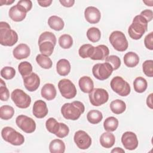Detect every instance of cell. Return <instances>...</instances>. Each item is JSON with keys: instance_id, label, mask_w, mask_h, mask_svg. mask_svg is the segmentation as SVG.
<instances>
[{"instance_id": "44", "label": "cell", "mask_w": 153, "mask_h": 153, "mask_svg": "<svg viewBox=\"0 0 153 153\" xmlns=\"http://www.w3.org/2000/svg\"><path fill=\"white\" fill-rule=\"evenodd\" d=\"M69 133V127L63 123H60V127L56 136L59 138H63L68 135Z\"/></svg>"}, {"instance_id": "35", "label": "cell", "mask_w": 153, "mask_h": 153, "mask_svg": "<svg viewBox=\"0 0 153 153\" xmlns=\"http://www.w3.org/2000/svg\"><path fill=\"white\" fill-rule=\"evenodd\" d=\"M18 69L20 74L22 76V78H23L32 73L33 68L32 65L29 62L25 61L19 63Z\"/></svg>"}, {"instance_id": "38", "label": "cell", "mask_w": 153, "mask_h": 153, "mask_svg": "<svg viewBox=\"0 0 153 153\" xmlns=\"http://www.w3.org/2000/svg\"><path fill=\"white\" fill-rule=\"evenodd\" d=\"M45 41H50L54 45L56 44V38L55 35L51 32H42L38 39V44L45 42Z\"/></svg>"}, {"instance_id": "22", "label": "cell", "mask_w": 153, "mask_h": 153, "mask_svg": "<svg viewBox=\"0 0 153 153\" xmlns=\"http://www.w3.org/2000/svg\"><path fill=\"white\" fill-rule=\"evenodd\" d=\"M70 62L65 59H60L56 64V71L60 76H66L71 71Z\"/></svg>"}, {"instance_id": "46", "label": "cell", "mask_w": 153, "mask_h": 153, "mask_svg": "<svg viewBox=\"0 0 153 153\" xmlns=\"http://www.w3.org/2000/svg\"><path fill=\"white\" fill-rule=\"evenodd\" d=\"M17 4L22 6L26 9L27 12L29 11L32 7V2L30 0H21L17 2Z\"/></svg>"}, {"instance_id": "24", "label": "cell", "mask_w": 153, "mask_h": 153, "mask_svg": "<svg viewBox=\"0 0 153 153\" xmlns=\"http://www.w3.org/2000/svg\"><path fill=\"white\" fill-rule=\"evenodd\" d=\"M139 62L138 55L133 51L127 53L124 56V63L128 68H134L136 66Z\"/></svg>"}, {"instance_id": "49", "label": "cell", "mask_w": 153, "mask_h": 153, "mask_svg": "<svg viewBox=\"0 0 153 153\" xmlns=\"http://www.w3.org/2000/svg\"><path fill=\"white\" fill-rule=\"evenodd\" d=\"M38 4L42 7H49L53 2L52 0H45V1H38Z\"/></svg>"}, {"instance_id": "21", "label": "cell", "mask_w": 153, "mask_h": 153, "mask_svg": "<svg viewBox=\"0 0 153 153\" xmlns=\"http://www.w3.org/2000/svg\"><path fill=\"white\" fill-rule=\"evenodd\" d=\"M78 84L81 90L85 93H90L94 88V83L92 79L88 76H83L79 78Z\"/></svg>"}, {"instance_id": "26", "label": "cell", "mask_w": 153, "mask_h": 153, "mask_svg": "<svg viewBox=\"0 0 153 153\" xmlns=\"http://www.w3.org/2000/svg\"><path fill=\"white\" fill-rule=\"evenodd\" d=\"M49 150L51 153H63L65 151V144L60 139H54L50 143Z\"/></svg>"}, {"instance_id": "51", "label": "cell", "mask_w": 153, "mask_h": 153, "mask_svg": "<svg viewBox=\"0 0 153 153\" xmlns=\"http://www.w3.org/2000/svg\"><path fill=\"white\" fill-rule=\"evenodd\" d=\"M15 1L14 0H12V1H9V0H5V1H4V0H1L0 1V5H10L11 4H13Z\"/></svg>"}, {"instance_id": "19", "label": "cell", "mask_w": 153, "mask_h": 153, "mask_svg": "<svg viewBox=\"0 0 153 153\" xmlns=\"http://www.w3.org/2000/svg\"><path fill=\"white\" fill-rule=\"evenodd\" d=\"M30 50L29 46L26 44H20L16 47L13 51V54L14 58L17 60L26 59L30 56Z\"/></svg>"}, {"instance_id": "39", "label": "cell", "mask_w": 153, "mask_h": 153, "mask_svg": "<svg viewBox=\"0 0 153 153\" xmlns=\"http://www.w3.org/2000/svg\"><path fill=\"white\" fill-rule=\"evenodd\" d=\"M94 47L89 44H86L81 45L78 50L79 55L82 59L90 57Z\"/></svg>"}, {"instance_id": "11", "label": "cell", "mask_w": 153, "mask_h": 153, "mask_svg": "<svg viewBox=\"0 0 153 153\" xmlns=\"http://www.w3.org/2000/svg\"><path fill=\"white\" fill-rule=\"evenodd\" d=\"M16 123L19 128L26 133H32L36 129L35 121L32 118L25 115L17 116Z\"/></svg>"}, {"instance_id": "45", "label": "cell", "mask_w": 153, "mask_h": 153, "mask_svg": "<svg viewBox=\"0 0 153 153\" xmlns=\"http://www.w3.org/2000/svg\"><path fill=\"white\" fill-rule=\"evenodd\" d=\"M145 46L146 48L150 50H153V32H151L148 33L144 39Z\"/></svg>"}, {"instance_id": "42", "label": "cell", "mask_w": 153, "mask_h": 153, "mask_svg": "<svg viewBox=\"0 0 153 153\" xmlns=\"http://www.w3.org/2000/svg\"><path fill=\"white\" fill-rule=\"evenodd\" d=\"M142 70L145 75L148 77L153 76V60H145L142 64Z\"/></svg>"}, {"instance_id": "31", "label": "cell", "mask_w": 153, "mask_h": 153, "mask_svg": "<svg viewBox=\"0 0 153 153\" xmlns=\"http://www.w3.org/2000/svg\"><path fill=\"white\" fill-rule=\"evenodd\" d=\"M118 126V120L114 117H109L105 119L103 123L104 129L107 131H114Z\"/></svg>"}, {"instance_id": "29", "label": "cell", "mask_w": 153, "mask_h": 153, "mask_svg": "<svg viewBox=\"0 0 153 153\" xmlns=\"http://www.w3.org/2000/svg\"><path fill=\"white\" fill-rule=\"evenodd\" d=\"M102 113L98 110H91L87 114V119L88 121L93 124H97L99 123L102 121Z\"/></svg>"}, {"instance_id": "13", "label": "cell", "mask_w": 153, "mask_h": 153, "mask_svg": "<svg viewBox=\"0 0 153 153\" xmlns=\"http://www.w3.org/2000/svg\"><path fill=\"white\" fill-rule=\"evenodd\" d=\"M121 142L124 148L134 150L138 146V139L136 134L132 131H126L121 137Z\"/></svg>"}, {"instance_id": "30", "label": "cell", "mask_w": 153, "mask_h": 153, "mask_svg": "<svg viewBox=\"0 0 153 153\" xmlns=\"http://www.w3.org/2000/svg\"><path fill=\"white\" fill-rule=\"evenodd\" d=\"M36 61L42 68L45 69H50L53 65V62L51 59L48 56L42 54H39L36 56Z\"/></svg>"}, {"instance_id": "4", "label": "cell", "mask_w": 153, "mask_h": 153, "mask_svg": "<svg viewBox=\"0 0 153 153\" xmlns=\"http://www.w3.org/2000/svg\"><path fill=\"white\" fill-rule=\"evenodd\" d=\"M3 139L14 146L22 145L25 142L24 136L11 127H5L1 131Z\"/></svg>"}, {"instance_id": "34", "label": "cell", "mask_w": 153, "mask_h": 153, "mask_svg": "<svg viewBox=\"0 0 153 153\" xmlns=\"http://www.w3.org/2000/svg\"><path fill=\"white\" fill-rule=\"evenodd\" d=\"M87 37L92 42H98L101 37L100 30L96 27H91L87 31Z\"/></svg>"}, {"instance_id": "27", "label": "cell", "mask_w": 153, "mask_h": 153, "mask_svg": "<svg viewBox=\"0 0 153 153\" xmlns=\"http://www.w3.org/2000/svg\"><path fill=\"white\" fill-rule=\"evenodd\" d=\"M110 108L114 114H121L126 111V105L124 101L120 99H115L111 102Z\"/></svg>"}, {"instance_id": "6", "label": "cell", "mask_w": 153, "mask_h": 153, "mask_svg": "<svg viewBox=\"0 0 153 153\" xmlns=\"http://www.w3.org/2000/svg\"><path fill=\"white\" fill-rule=\"evenodd\" d=\"M110 85L112 90L121 96H127L130 93L129 84L120 76L114 77L111 81Z\"/></svg>"}, {"instance_id": "25", "label": "cell", "mask_w": 153, "mask_h": 153, "mask_svg": "<svg viewBox=\"0 0 153 153\" xmlns=\"http://www.w3.org/2000/svg\"><path fill=\"white\" fill-rule=\"evenodd\" d=\"M48 25L52 29L60 31L62 30L65 26V23L62 18L57 16H52L48 19Z\"/></svg>"}, {"instance_id": "12", "label": "cell", "mask_w": 153, "mask_h": 153, "mask_svg": "<svg viewBox=\"0 0 153 153\" xmlns=\"http://www.w3.org/2000/svg\"><path fill=\"white\" fill-rule=\"evenodd\" d=\"M74 140L81 149H87L91 145V139L90 136L83 130H78L74 134Z\"/></svg>"}, {"instance_id": "37", "label": "cell", "mask_w": 153, "mask_h": 153, "mask_svg": "<svg viewBox=\"0 0 153 153\" xmlns=\"http://www.w3.org/2000/svg\"><path fill=\"white\" fill-rule=\"evenodd\" d=\"M45 127L50 133L56 135L59 129L60 123H58L54 118H49L45 122Z\"/></svg>"}, {"instance_id": "33", "label": "cell", "mask_w": 153, "mask_h": 153, "mask_svg": "<svg viewBox=\"0 0 153 153\" xmlns=\"http://www.w3.org/2000/svg\"><path fill=\"white\" fill-rule=\"evenodd\" d=\"M54 45L50 41H45L39 44V51L42 54L50 56L52 54L54 48Z\"/></svg>"}, {"instance_id": "18", "label": "cell", "mask_w": 153, "mask_h": 153, "mask_svg": "<svg viewBox=\"0 0 153 153\" xmlns=\"http://www.w3.org/2000/svg\"><path fill=\"white\" fill-rule=\"evenodd\" d=\"M32 112L33 115L38 118H43L46 117L48 112L46 103L42 100L35 101L33 105Z\"/></svg>"}, {"instance_id": "1", "label": "cell", "mask_w": 153, "mask_h": 153, "mask_svg": "<svg viewBox=\"0 0 153 153\" xmlns=\"http://www.w3.org/2000/svg\"><path fill=\"white\" fill-rule=\"evenodd\" d=\"M85 106L79 101H74L72 103H66L61 108V113L63 117L71 120H78L81 115L84 113Z\"/></svg>"}, {"instance_id": "2", "label": "cell", "mask_w": 153, "mask_h": 153, "mask_svg": "<svg viewBox=\"0 0 153 153\" xmlns=\"http://www.w3.org/2000/svg\"><path fill=\"white\" fill-rule=\"evenodd\" d=\"M148 29V22L141 15L136 16L132 23L128 27V33L131 38L137 40L140 39Z\"/></svg>"}, {"instance_id": "36", "label": "cell", "mask_w": 153, "mask_h": 153, "mask_svg": "<svg viewBox=\"0 0 153 153\" xmlns=\"http://www.w3.org/2000/svg\"><path fill=\"white\" fill-rule=\"evenodd\" d=\"M59 45L63 49H69L73 45V39L70 35L63 34L59 38Z\"/></svg>"}, {"instance_id": "8", "label": "cell", "mask_w": 153, "mask_h": 153, "mask_svg": "<svg viewBox=\"0 0 153 153\" xmlns=\"http://www.w3.org/2000/svg\"><path fill=\"white\" fill-rule=\"evenodd\" d=\"M88 97L91 104L95 106H101L106 103L109 99L108 91L101 88H93L89 93Z\"/></svg>"}, {"instance_id": "7", "label": "cell", "mask_w": 153, "mask_h": 153, "mask_svg": "<svg viewBox=\"0 0 153 153\" xmlns=\"http://www.w3.org/2000/svg\"><path fill=\"white\" fill-rule=\"evenodd\" d=\"M11 97L16 106L21 109L28 108L31 103L30 97L21 89L14 90L11 93Z\"/></svg>"}, {"instance_id": "23", "label": "cell", "mask_w": 153, "mask_h": 153, "mask_svg": "<svg viewBox=\"0 0 153 153\" xmlns=\"http://www.w3.org/2000/svg\"><path fill=\"white\" fill-rule=\"evenodd\" d=\"M100 145L105 148H111L115 143V137L114 134L109 131L103 133L100 137Z\"/></svg>"}, {"instance_id": "43", "label": "cell", "mask_w": 153, "mask_h": 153, "mask_svg": "<svg viewBox=\"0 0 153 153\" xmlns=\"http://www.w3.org/2000/svg\"><path fill=\"white\" fill-rule=\"evenodd\" d=\"M10 92L6 87L5 82L0 79V99L2 101H7L9 99Z\"/></svg>"}, {"instance_id": "14", "label": "cell", "mask_w": 153, "mask_h": 153, "mask_svg": "<svg viewBox=\"0 0 153 153\" xmlns=\"http://www.w3.org/2000/svg\"><path fill=\"white\" fill-rule=\"evenodd\" d=\"M27 13V12L25 8L17 4L10 8L8 14L13 21L19 22L23 21L25 19Z\"/></svg>"}, {"instance_id": "32", "label": "cell", "mask_w": 153, "mask_h": 153, "mask_svg": "<svg viewBox=\"0 0 153 153\" xmlns=\"http://www.w3.org/2000/svg\"><path fill=\"white\" fill-rule=\"evenodd\" d=\"M14 114V108L10 105H3L0 108V117L4 120L11 119Z\"/></svg>"}, {"instance_id": "53", "label": "cell", "mask_w": 153, "mask_h": 153, "mask_svg": "<svg viewBox=\"0 0 153 153\" xmlns=\"http://www.w3.org/2000/svg\"><path fill=\"white\" fill-rule=\"evenodd\" d=\"M143 2L145 3L146 4V5L147 6H149V7H152V3H153V1H143Z\"/></svg>"}, {"instance_id": "17", "label": "cell", "mask_w": 153, "mask_h": 153, "mask_svg": "<svg viewBox=\"0 0 153 153\" xmlns=\"http://www.w3.org/2000/svg\"><path fill=\"white\" fill-rule=\"evenodd\" d=\"M109 54V50L106 45H99L94 47L89 58L93 60H103L105 59Z\"/></svg>"}, {"instance_id": "20", "label": "cell", "mask_w": 153, "mask_h": 153, "mask_svg": "<svg viewBox=\"0 0 153 153\" xmlns=\"http://www.w3.org/2000/svg\"><path fill=\"white\" fill-rule=\"evenodd\" d=\"M41 96L47 100L54 99L57 94L55 86L51 83H47L44 85L41 91Z\"/></svg>"}, {"instance_id": "15", "label": "cell", "mask_w": 153, "mask_h": 153, "mask_svg": "<svg viewBox=\"0 0 153 153\" xmlns=\"http://www.w3.org/2000/svg\"><path fill=\"white\" fill-rule=\"evenodd\" d=\"M23 79L25 87L29 91L32 92L36 91L40 85V78L34 72H32Z\"/></svg>"}, {"instance_id": "52", "label": "cell", "mask_w": 153, "mask_h": 153, "mask_svg": "<svg viewBox=\"0 0 153 153\" xmlns=\"http://www.w3.org/2000/svg\"><path fill=\"white\" fill-rule=\"evenodd\" d=\"M111 152H115V153H124L125 152V151L122 149L121 148H118V147H117V148H115L114 149H113L112 151H111Z\"/></svg>"}, {"instance_id": "50", "label": "cell", "mask_w": 153, "mask_h": 153, "mask_svg": "<svg viewBox=\"0 0 153 153\" xmlns=\"http://www.w3.org/2000/svg\"><path fill=\"white\" fill-rule=\"evenodd\" d=\"M152 96L153 94L151 93L148 95L146 98V105L147 106L151 109H153V104H152Z\"/></svg>"}, {"instance_id": "5", "label": "cell", "mask_w": 153, "mask_h": 153, "mask_svg": "<svg viewBox=\"0 0 153 153\" xmlns=\"http://www.w3.org/2000/svg\"><path fill=\"white\" fill-rule=\"evenodd\" d=\"M109 42L118 51H124L128 47V43L124 33L119 30L112 32L109 36Z\"/></svg>"}, {"instance_id": "3", "label": "cell", "mask_w": 153, "mask_h": 153, "mask_svg": "<svg viewBox=\"0 0 153 153\" xmlns=\"http://www.w3.org/2000/svg\"><path fill=\"white\" fill-rule=\"evenodd\" d=\"M18 41V35L5 22H0V44L4 46H13Z\"/></svg>"}, {"instance_id": "48", "label": "cell", "mask_w": 153, "mask_h": 153, "mask_svg": "<svg viewBox=\"0 0 153 153\" xmlns=\"http://www.w3.org/2000/svg\"><path fill=\"white\" fill-rule=\"evenodd\" d=\"M60 3L65 7H71L75 3L74 0H60Z\"/></svg>"}, {"instance_id": "10", "label": "cell", "mask_w": 153, "mask_h": 153, "mask_svg": "<svg viewBox=\"0 0 153 153\" xmlns=\"http://www.w3.org/2000/svg\"><path fill=\"white\" fill-rule=\"evenodd\" d=\"M113 69L108 63H97L92 68V72L94 76L100 81L108 79L112 74Z\"/></svg>"}, {"instance_id": "9", "label": "cell", "mask_w": 153, "mask_h": 153, "mask_svg": "<svg viewBox=\"0 0 153 153\" xmlns=\"http://www.w3.org/2000/svg\"><path fill=\"white\" fill-rule=\"evenodd\" d=\"M58 88L61 95L68 99H71L76 95V88L74 83L69 79H62L58 83Z\"/></svg>"}, {"instance_id": "16", "label": "cell", "mask_w": 153, "mask_h": 153, "mask_svg": "<svg viewBox=\"0 0 153 153\" xmlns=\"http://www.w3.org/2000/svg\"><path fill=\"white\" fill-rule=\"evenodd\" d=\"M84 17L86 21L89 23L96 24L99 22L101 18V13L98 8L90 6L85 9Z\"/></svg>"}, {"instance_id": "40", "label": "cell", "mask_w": 153, "mask_h": 153, "mask_svg": "<svg viewBox=\"0 0 153 153\" xmlns=\"http://www.w3.org/2000/svg\"><path fill=\"white\" fill-rule=\"evenodd\" d=\"M105 62L109 63L112 66L113 71L118 69L121 64L120 57L115 55L108 56L105 59Z\"/></svg>"}, {"instance_id": "28", "label": "cell", "mask_w": 153, "mask_h": 153, "mask_svg": "<svg viewBox=\"0 0 153 153\" xmlns=\"http://www.w3.org/2000/svg\"><path fill=\"white\" fill-rule=\"evenodd\" d=\"M148 83L146 80L141 76L135 78L133 81V87L136 92L139 93H143L147 88Z\"/></svg>"}, {"instance_id": "41", "label": "cell", "mask_w": 153, "mask_h": 153, "mask_svg": "<svg viewBox=\"0 0 153 153\" xmlns=\"http://www.w3.org/2000/svg\"><path fill=\"white\" fill-rule=\"evenodd\" d=\"M16 75V70L11 66H5L1 71V76L5 79H11Z\"/></svg>"}, {"instance_id": "47", "label": "cell", "mask_w": 153, "mask_h": 153, "mask_svg": "<svg viewBox=\"0 0 153 153\" xmlns=\"http://www.w3.org/2000/svg\"><path fill=\"white\" fill-rule=\"evenodd\" d=\"M140 15L143 16L146 20L148 23L151 22L153 18V12L151 10H145L140 13Z\"/></svg>"}]
</instances>
